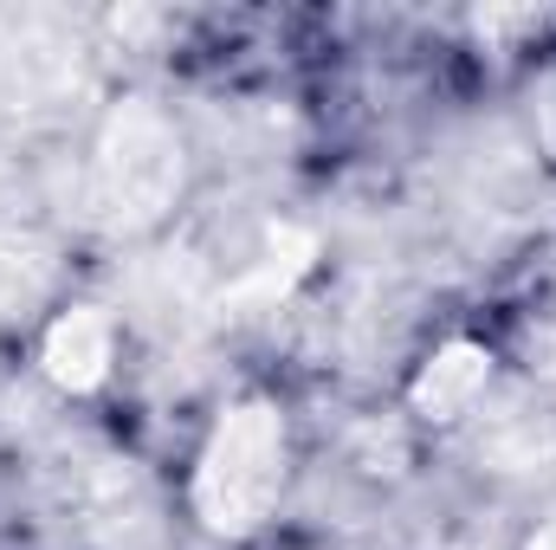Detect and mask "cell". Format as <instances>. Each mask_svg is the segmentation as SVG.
Instances as JSON below:
<instances>
[{
	"instance_id": "5",
	"label": "cell",
	"mask_w": 556,
	"mask_h": 550,
	"mask_svg": "<svg viewBox=\"0 0 556 550\" xmlns=\"http://www.w3.org/2000/svg\"><path fill=\"white\" fill-rule=\"evenodd\" d=\"M531 550H556V525H551V532H544V538H538Z\"/></svg>"
},
{
	"instance_id": "3",
	"label": "cell",
	"mask_w": 556,
	"mask_h": 550,
	"mask_svg": "<svg viewBox=\"0 0 556 550\" xmlns=\"http://www.w3.org/2000/svg\"><path fill=\"white\" fill-rule=\"evenodd\" d=\"M111 363H117V324H111V311H98V304L59 311V317L46 324V337H39V370H46V383L65 389V396L104 389Z\"/></svg>"
},
{
	"instance_id": "2",
	"label": "cell",
	"mask_w": 556,
	"mask_h": 550,
	"mask_svg": "<svg viewBox=\"0 0 556 550\" xmlns=\"http://www.w3.org/2000/svg\"><path fill=\"white\" fill-rule=\"evenodd\" d=\"M98 182L104 201L130 221H155L168 208V195L181 188V142L155 111H124L104 130V155H98Z\"/></svg>"
},
{
	"instance_id": "4",
	"label": "cell",
	"mask_w": 556,
	"mask_h": 550,
	"mask_svg": "<svg viewBox=\"0 0 556 550\" xmlns=\"http://www.w3.org/2000/svg\"><path fill=\"white\" fill-rule=\"evenodd\" d=\"M485 383H492V350L472 343V337H453V343H440V350L420 363L408 402H415V414H427V421H453V414H466L485 396Z\"/></svg>"
},
{
	"instance_id": "1",
	"label": "cell",
	"mask_w": 556,
	"mask_h": 550,
	"mask_svg": "<svg viewBox=\"0 0 556 550\" xmlns=\"http://www.w3.org/2000/svg\"><path fill=\"white\" fill-rule=\"evenodd\" d=\"M285 492V414L273 402H240L214 421L194 460V518L220 538L260 532Z\"/></svg>"
}]
</instances>
